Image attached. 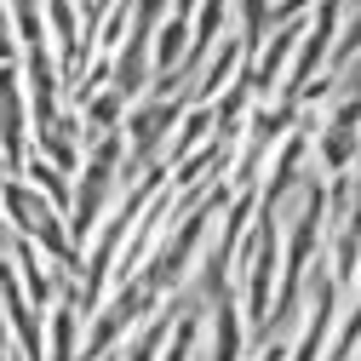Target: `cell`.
I'll use <instances>...</instances> for the list:
<instances>
[{
  "instance_id": "ba28073f",
  "label": "cell",
  "mask_w": 361,
  "mask_h": 361,
  "mask_svg": "<svg viewBox=\"0 0 361 361\" xmlns=\"http://www.w3.org/2000/svg\"><path fill=\"white\" fill-rule=\"evenodd\" d=\"M6 178H12V172H6V161H0V184H6Z\"/></svg>"
},
{
  "instance_id": "8992f818",
  "label": "cell",
  "mask_w": 361,
  "mask_h": 361,
  "mask_svg": "<svg viewBox=\"0 0 361 361\" xmlns=\"http://www.w3.org/2000/svg\"><path fill=\"white\" fill-rule=\"evenodd\" d=\"M18 178H29V184H35L40 195H47V201H52V207H58L63 218H69V207H75V184H69V178H75V172H63V166H52L47 155H29V166H23Z\"/></svg>"
},
{
  "instance_id": "52a82bcc",
  "label": "cell",
  "mask_w": 361,
  "mask_h": 361,
  "mask_svg": "<svg viewBox=\"0 0 361 361\" xmlns=\"http://www.w3.org/2000/svg\"><path fill=\"white\" fill-rule=\"evenodd\" d=\"M18 12H12V0H0V63H18Z\"/></svg>"
},
{
  "instance_id": "6da1fadb",
  "label": "cell",
  "mask_w": 361,
  "mask_h": 361,
  "mask_svg": "<svg viewBox=\"0 0 361 361\" xmlns=\"http://www.w3.org/2000/svg\"><path fill=\"white\" fill-rule=\"evenodd\" d=\"M281 252H287V235L269 207H258L252 230H247V247H241V315L252 338H264L269 315H276V287H281Z\"/></svg>"
},
{
  "instance_id": "3957f363",
  "label": "cell",
  "mask_w": 361,
  "mask_h": 361,
  "mask_svg": "<svg viewBox=\"0 0 361 361\" xmlns=\"http://www.w3.org/2000/svg\"><path fill=\"white\" fill-rule=\"evenodd\" d=\"M0 212H6V224H12L18 241H29V247L47 252L52 264L75 269L80 247H75V235H69V224H63V212L40 195L29 178H6V184H0Z\"/></svg>"
},
{
  "instance_id": "9c48e42d",
  "label": "cell",
  "mask_w": 361,
  "mask_h": 361,
  "mask_svg": "<svg viewBox=\"0 0 361 361\" xmlns=\"http://www.w3.org/2000/svg\"><path fill=\"white\" fill-rule=\"evenodd\" d=\"M355 361H361V350H355Z\"/></svg>"
},
{
  "instance_id": "277c9868",
  "label": "cell",
  "mask_w": 361,
  "mask_h": 361,
  "mask_svg": "<svg viewBox=\"0 0 361 361\" xmlns=\"http://www.w3.org/2000/svg\"><path fill=\"white\" fill-rule=\"evenodd\" d=\"M29 155H35V109H29L23 63H0V161L18 178Z\"/></svg>"
},
{
  "instance_id": "5b68a950",
  "label": "cell",
  "mask_w": 361,
  "mask_h": 361,
  "mask_svg": "<svg viewBox=\"0 0 361 361\" xmlns=\"http://www.w3.org/2000/svg\"><path fill=\"white\" fill-rule=\"evenodd\" d=\"M207 315H212V333H207L201 361H241V355H247V338H252L247 315H241V298H235V293H224Z\"/></svg>"
},
{
  "instance_id": "7a4b0ae2",
  "label": "cell",
  "mask_w": 361,
  "mask_h": 361,
  "mask_svg": "<svg viewBox=\"0 0 361 361\" xmlns=\"http://www.w3.org/2000/svg\"><path fill=\"white\" fill-rule=\"evenodd\" d=\"M184 115H190V98L184 92H178V98L172 92H149V98H138V104L126 109V126H121V138H126V190L138 184L149 166L166 161Z\"/></svg>"
}]
</instances>
